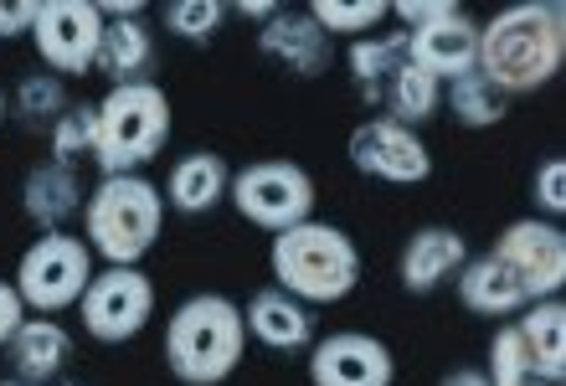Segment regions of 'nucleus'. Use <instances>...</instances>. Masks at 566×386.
I'll return each instance as SVG.
<instances>
[{"label":"nucleus","instance_id":"obj_1","mask_svg":"<svg viewBox=\"0 0 566 386\" xmlns=\"http://www.w3.org/2000/svg\"><path fill=\"white\" fill-rule=\"evenodd\" d=\"M566 62V6L562 0H515L479 21V73L505 98L541 93Z\"/></svg>","mask_w":566,"mask_h":386},{"label":"nucleus","instance_id":"obj_2","mask_svg":"<svg viewBox=\"0 0 566 386\" xmlns=\"http://www.w3.org/2000/svg\"><path fill=\"white\" fill-rule=\"evenodd\" d=\"M248 356V320L227 294L180 299L165 320V366L180 386H222Z\"/></svg>","mask_w":566,"mask_h":386},{"label":"nucleus","instance_id":"obj_3","mask_svg":"<svg viewBox=\"0 0 566 386\" xmlns=\"http://www.w3.org/2000/svg\"><path fill=\"white\" fill-rule=\"evenodd\" d=\"M165 232V191L145 176H98L83 201V242L104 268H139Z\"/></svg>","mask_w":566,"mask_h":386},{"label":"nucleus","instance_id":"obj_4","mask_svg":"<svg viewBox=\"0 0 566 386\" xmlns=\"http://www.w3.org/2000/svg\"><path fill=\"white\" fill-rule=\"evenodd\" d=\"M273 283L283 294H294L298 304H340L345 294H356L360 283V248L356 238L335 222H298L279 232L269 248Z\"/></svg>","mask_w":566,"mask_h":386},{"label":"nucleus","instance_id":"obj_5","mask_svg":"<svg viewBox=\"0 0 566 386\" xmlns=\"http://www.w3.org/2000/svg\"><path fill=\"white\" fill-rule=\"evenodd\" d=\"M170 124H176V108L160 83L108 88L98 98V145H93L98 176H139L149 160H160Z\"/></svg>","mask_w":566,"mask_h":386},{"label":"nucleus","instance_id":"obj_6","mask_svg":"<svg viewBox=\"0 0 566 386\" xmlns=\"http://www.w3.org/2000/svg\"><path fill=\"white\" fill-rule=\"evenodd\" d=\"M98 273V258L83 242V232H36L21 263H15V294L27 304V314H52L57 320L62 310H77L83 289Z\"/></svg>","mask_w":566,"mask_h":386},{"label":"nucleus","instance_id":"obj_7","mask_svg":"<svg viewBox=\"0 0 566 386\" xmlns=\"http://www.w3.org/2000/svg\"><path fill=\"white\" fill-rule=\"evenodd\" d=\"M227 201L238 207V217H248L253 227L279 238V232L314 217V176L298 160L269 155V160H253V165H242V170H232Z\"/></svg>","mask_w":566,"mask_h":386},{"label":"nucleus","instance_id":"obj_8","mask_svg":"<svg viewBox=\"0 0 566 386\" xmlns=\"http://www.w3.org/2000/svg\"><path fill=\"white\" fill-rule=\"evenodd\" d=\"M77 314L98 345H124L155 320V283L145 268H98L77 299Z\"/></svg>","mask_w":566,"mask_h":386},{"label":"nucleus","instance_id":"obj_9","mask_svg":"<svg viewBox=\"0 0 566 386\" xmlns=\"http://www.w3.org/2000/svg\"><path fill=\"white\" fill-rule=\"evenodd\" d=\"M31 42L46 73L88 77L98 62V42H104V15L93 0H42Z\"/></svg>","mask_w":566,"mask_h":386},{"label":"nucleus","instance_id":"obj_10","mask_svg":"<svg viewBox=\"0 0 566 386\" xmlns=\"http://www.w3.org/2000/svg\"><path fill=\"white\" fill-rule=\"evenodd\" d=\"M350 165H356L366 180H381V186H422L432 176V149L418 139V129L387 119V114H371L350 129Z\"/></svg>","mask_w":566,"mask_h":386},{"label":"nucleus","instance_id":"obj_11","mask_svg":"<svg viewBox=\"0 0 566 386\" xmlns=\"http://www.w3.org/2000/svg\"><path fill=\"white\" fill-rule=\"evenodd\" d=\"M490 253L521 279L531 304H536V299H562V289H566V232L556 222H536V217L510 222L505 232L494 238Z\"/></svg>","mask_w":566,"mask_h":386},{"label":"nucleus","instance_id":"obj_12","mask_svg":"<svg viewBox=\"0 0 566 386\" xmlns=\"http://www.w3.org/2000/svg\"><path fill=\"white\" fill-rule=\"evenodd\" d=\"M397 356L366 330H335L310 345V386H391Z\"/></svg>","mask_w":566,"mask_h":386},{"label":"nucleus","instance_id":"obj_13","mask_svg":"<svg viewBox=\"0 0 566 386\" xmlns=\"http://www.w3.org/2000/svg\"><path fill=\"white\" fill-rule=\"evenodd\" d=\"M407 62L432 73L438 83L469 77L479 67V21L463 6H448L438 21L407 31Z\"/></svg>","mask_w":566,"mask_h":386},{"label":"nucleus","instance_id":"obj_14","mask_svg":"<svg viewBox=\"0 0 566 386\" xmlns=\"http://www.w3.org/2000/svg\"><path fill=\"white\" fill-rule=\"evenodd\" d=\"M258 52L289 67L294 77H325L335 62V42L310 11H294V6H279V15L258 27Z\"/></svg>","mask_w":566,"mask_h":386},{"label":"nucleus","instance_id":"obj_15","mask_svg":"<svg viewBox=\"0 0 566 386\" xmlns=\"http://www.w3.org/2000/svg\"><path fill=\"white\" fill-rule=\"evenodd\" d=\"M463 263H469L463 232L432 222V227H418V232L402 242V253H397V283H402L407 294H438L443 283L459 279Z\"/></svg>","mask_w":566,"mask_h":386},{"label":"nucleus","instance_id":"obj_16","mask_svg":"<svg viewBox=\"0 0 566 386\" xmlns=\"http://www.w3.org/2000/svg\"><path fill=\"white\" fill-rule=\"evenodd\" d=\"M83 201H88V186L77 176V165L42 160L21 180V211L36 232H67V222L83 217Z\"/></svg>","mask_w":566,"mask_h":386},{"label":"nucleus","instance_id":"obj_17","mask_svg":"<svg viewBox=\"0 0 566 386\" xmlns=\"http://www.w3.org/2000/svg\"><path fill=\"white\" fill-rule=\"evenodd\" d=\"M242 320H248V341H258L273 356H298V351L314 345V310L298 304L294 294H283L279 283L258 289L242 304Z\"/></svg>","mask_w":566,"mask_h":386},{"label":"nucleus","instance_id":"obj_18","mask_svg":"<svg viewBox=\"0 0 566 386\" xmlns=\"http://www.w3.org/2000/svg\"><path fill=\"white\" fill-rule=\"evenodd\" d=\"M6 361H11L15 382L46 386L67 372V361H73V335H67V325H57L52 314H27L21 330L11 335V345H6Z\"/></svg>","mask_w":566,"mask_h":386},{"label":"nucleus","instance_id":"obj_19","mask_svg":"<svg viewBox=\"0 0 566 386\" xmlns=\"http://www.w3.org/2000/svg\"><path fill=\"white\" fill-rule=\"evenodd\" d=\"M165 207L180 211V217H207L227 201L232 191V165L217 155V149H191V155H180L170 165V176H165Z\"/></svg>","mask_w":566,"mask_h":386},{"label":"nucleus","instance_id":"obj_20","mask_svg":"<svg viewBox=\"0 0 566 386\" xmlns=\"http://www.w3.org/2000/svg\"><path fill=\"white\" fill-rule=\"evenodd\" d=\"M453 283H459V304L469 314H479V320H500V325H505V320H515V314L531 304L521 279H515L494 253H479V258L469 253V263L459 268Z\"/></svg>","mask_w":566,"mask_h":386},{"label":"nucleus","instance_id":"obj_21","mask_svg":"<svg viewBox=\"0 0 566 386\" xmlns=\"http://www.w3.org/2000/svg\"><path fill=\"white\" fill-rule=\"evenodd\" d=\"M93 73H104L114 88H124V83H149V73H155V31H149L145 15L104 21V42H98Z\"/></svg>","mask_w":566,"mask_h":386},{"label":"nucleus","instance_id":"obj_22","mask_svg":"<svg viewBox=\"0 0 566 386\" xmlns=\"http://www.w3.org/2000/svg\"><path fill=\"white\" fill-rule=\"evenodd\" d=\"M515 330L525 341V356L536 366L541 382L562 386L566 382V304L562 299H536L515 314Z\"/></svg>","mask_w":566,"mask_h":386},{"label":"nucleus","instance_id":"obj_23","mask_svg":"<svg viewBox=\"0 0 566 386\" xmlns=\"http://www.w3.org/2000/svg\"><path fill=\"white\" fill-rule=\"evenodd\" d=\"M381 114L407 124V129H418L432 114H443V83L432 73H422V67H412V62H402L391 73V83L381 88Z\"/></svg>","mask_w":566,"mask_h":386},{"label":"nucleus","instance_id":"obj_24","mask_svg":"<svg viewBox=\"0 0 566 386\" xmlns=\"http://www.w3.org/2000/svg\"><path fill=\"white\" fill-rule=\"evenodd\" d=\"M407 62V31H391V36H360L345 52V67H350V83L360 88L366 104H381V88L391 83V73Z\"/></svg>","mask_w":566,"mask_h":386},{"label":"nucleus","instance_id":"obj_25","mask_svg":"<svg viewBox=\"0 0 566 386\" xmlns=\"http://www.w3.org/2000/svg\"><path fill=\"white\" fill-rule=\"evenodd\" d=\"M443 108L463 124V129H494V124L510 114V98L474 67L469 77H453V83H443Z\"/></svg>","mask_w":566,"mask_h":386},{"label":"nucleus","instance_id":"obj_26","mask_svg":"<svg viewBox=\"0 0 566 386\" xmlns=\"http://www.w3.org/2000/svg\"><path fill=\"white\" fill-rule=\"evenodd\" d=\"M304 11L319 21V31H325L329 42H335V36L360 42V36H371L391 15V0H310Z\"/></svg>","mask_w":566,"mask_h":386},{"label":"nucleus","instance_id":"obj_27","mask_svg":"<svg viewBox=\"0 0 566 386\" xmlns=\"http://www.w3.org/2000/svg\"><path fill=\"white\" fill-rule=\"evenodd\" d=\"M165 31L176 42H191V46H207L217 31L227 27V0H165Z\"/></svg>","mask_w":566,"mask_h":386},{"label":"nucleus","instance_id":"obj_28","mask_svg":"<svg viewBox=\"0 0 566 386\" xmlns=\"http://www.w3.org/2000/svg\"><path fill=\"white\" fill-rule=\"evenodd\" d=\"M484 376H490V386H552V382H541L531 356H525V341H521V330H515V320H505V325L494 330Z\"/></svg>","mask_w":566,"mask_h":386},{"label":"nucleus","instance_id":"obj_29","mask_svg":"<svg viewBox=\"0 0 566 386\" xmlns=\"http://www.w3.org/2000/svg\"><path fill=\"white\" fill-rule=\"evenodd\" d=\"M46 134H52V160L77 165L83 155L93 160V145H98V104H67V114Z\"/></svg>","mask_w":566,"mask_h":386},{"label":"nucleus","instance_id":"obj_30","mask_svg":"<svg viewBox=\"0 0 566 386\" xmlns=\"http://www.w3.org/2000/svg\"><path fill=\"white\" fill-rule=\"evenodd\" d=\"M67 104H73V98H67L57 73H31V77H21V88H15V114H21L31 129H36V124L52 129V124L67 114Z\"/></svg>","mask_w":566,"mask_h":386},{"label":"nucleus","instance_id":"obj_31","mask_svg":"<svg viewBox=\"0 0 566 386\" xmlns=\"http://www.w3.org/2000/svg\"><path fill=\"white\" fill-rule=\"evenodd\" d=\"M531 201H536V211L546 222H556L566 211V160L562 155H546V160L536 165V176H531Z\"/></svg>","mask_w":566,"mask_h":386},{"label":"nucleus","instance_id":"obj_32","mask_svg":"<svg viewBox=\"0 0 566 386\" xmlns=\"http://www.w3.org/2000/svg\"><path fill=\"white\" fill-rule=\"evenodd\" d=\"M36 11H42V0H0V42L31 36V27H36Z\"/></svg>","mask_w":566,"mask_h":386},{"label":"nucleus","instance_id":"obj_33","mask_svg":"<svg viewBox=\"0 0 566 386\" xmlns=\"http://www.w3.org/2000/svg\"><path fill=\"white\" fill-rule=\"evenodd\" d=\"M448 6H453V0H391V15L402 21V31H418V27H428V21H438Z\"/></svg>","mask_w":566,"mask_h":386},{"label":"nucleus","instance_id":"obj_34","mask_svg":"<svg viewBox=\"0 0 566 386\" xmlns=\"http://www.w3.org/2000/svg\"><path fill=\"white\" fill-rule=\"evenodd\" d=\"M21 320H27V304H21V294H15L11 279H0V351L11 345V335L21 330Z\"/></svg>","mask_w":566,"mask_h":386},{"label":"nucleus","instance_id":"obj_35","mask_svg":"<svg viewBox=\"0 0 566 386\" xmlns=\"http://www.w3.org/2000/svg\"><path fill=\"white\" fill-rule=\"evenodd\" d=\"M227 11L242 15V21H258V27H263V21H273V15H279V0H238V6H227Z\"/></svg>","mask_w":566,"mask_h":386},{"label":"nucleus","instance_id":"obj_36","mask_svg":"<svg viewBox=\"0 0 566 386\" xmlns=\"http://www.w3.org/2000/svg\"><path fill=\"white\" fill-rule=\"evenodd\" d=\"M438 386H490V376H484V366H459V372H448Z\"/></svg>","mask_w":566,"mask_h":386},{"label":"nucleus","instance_id":"obj_37","mask_svg":"<svg viewBox=\"0 0 566 386\" xmlns=\"http://www.w3.org/2000/svg\"><path fill=\"white\" fill-rule=\"evenodd\" d=\"M6 114H11V104H6V93H0V124H6Z\"/></svg>","mask_w":566,"mask_h":386},{"label":"nucleus","instance_id":"obj_38","mask_svg":"<svg viewBox=\"0 0 566 386\" xmlns=\"http://www.w3.org/2000/svg\"><path fill=\"white\" fill-rule=\"evenodd\" d=\"M0 386H27V382H15V376H6V382H0Z\"/></svg>","mask_w":566,"mask_h":386},{"label":"nucleus","instance_id":"obj_39","mask_svg":"<svg viewBox=\"0 0 566 386\" xmlns=\"http://www.w3.org/2000/svg\"><path fill=\"white\" fill-rule=\"evenodd\" d=\"M67 386H88V382H67Z\"/></svg>","mask_w":566,"mask_h":386}]
</instances>
